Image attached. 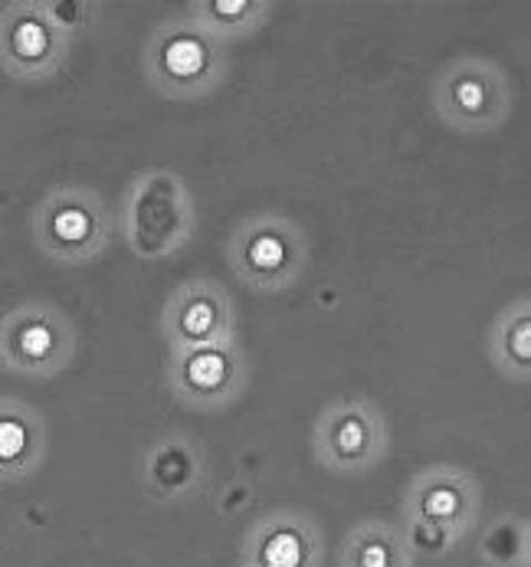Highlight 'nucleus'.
<instances>
[{
	"mask_svg": "<svg viewBox=\"0 0 531 567\" xmlns=\"http://www.w3.org/2000/svg\"><path fill=\"white\" fill-rule=\"evenodd\" d=\"M43 433L27 406L0 404V480H17L37 470Z\"/></svg>",
	"mask_w": 531,
	"mask_h": 567,
	"instance_id": "obj_12",
	"label": "nucleus"
},
{
	"mask_svg": "<svg viewBox=\"0 0 531 567\" xmlns=\"http://www.w3.org/2000/svg\"><path fill=\"white\" fill-rule=\"evenodd\" d=\"M184 13L229 47V43L253 37L269 20L273 3H266V0H194L184 7Z\"/></svg>",
	"mask_w": 531,
	"mask_h": 567,
	"instance_id": "obj_13",
	"label": "nucleus"
},
{
	"mask_svg": "<svg viewBox=\"0 0 531 567\" xmlns=\"http://www.w3.org/2000/svg\"><path fill=\"white\" fill-rule=\"evenodd\" d=\"M142 60L154 92L174 102L207 99L229 73L227 43L187 13L154 27Z\"/></svg>",
	"mask_w": 531,
	"mask_h": 567,
	"instance_id": "obj_1",
	"label": "nucleus"
},
{
	"mask_svg": "<svg viewBox=\"0 0 531 567\" xmlns=\"http://www.w3.org/2000/svg\"><path fill=\"white\" fill-rule=\"evenodd\" d=\"M476 492L462 476H433L417 486V512L427 525L437 528H466L472 518Z\"/></svg>",
	"mask_w": 531,
	"mask_h": 567,
	"instance_id": "obj_15",
	"label": "nucleus"
},
{
	"mask_svg": "<svg viewBox=\"0 0 531 567\" xmlns=\"http://www.w3.org/2000/svg\"><path fill=\"white\" fill-rule=\"evenodd\" d=\"M161 331L171 351L236 341V309L214 279H187L171 292L161 312Z\"/></svg>",
	"mask_w": 531,
	"mask_h": 567,
	"instance_id": "obj_8",
	"label": "nucleus"
},
{
	"mask_svg": "<svg viewBox=\"0 0 531 567\" xmlns=\"http://www.w3.org/2000/svg\"><path fill=\"white\" fill-rule=\"evenodd\" d=\"M73 43L76 33L57 23L47 0H17L0 10V70L10 80H53L67 66Z\"/></svg>",
	"mask_w": 531,
	"mask_h": 567,
	"instance_id": "obj_6",
	"label": "nucleus"
},
{
	"mask_svg": "<svg viewBox=\"0 0 531 567\" xmlns=\"http://www.w3.org/2000/svg\"><path fill=\"white\" fill-rule=\"evenodd\" d=\"M318 542L303 522H276L253 542V567H315Z\"/></svg>",
	"mask_w": 531,
	"mask_h": 567,
	"instance_id": "obj_14",
	"label": "nucleus"
},
{
	"mask_svg": "<svg viewBox=\"0 0 531 567\" xmlns=\"http://www.w3.org/2000/svg\"><path fill=\"white\" fill-rule=\"evenodd\" d=\"M33 246L60 266H89L115 237V220L109 204L92 187H57L50 190L30 217Z\"/></svg>",
	"mask_w": 531,
	"mask_h": 567,
	"instance_id": "obj_3",
	"label": "nucleus"
},
{
	"mask_svg": "<svg viewBox=\"0 0 531 567\" xmlns=\"http://www.w3.org/2000/svg\"><path fill=\"white\" fill-rule=\"evenodd\" d=\"M512 82L486 56H456L433 82V112L459 135L499 132L512 115Z\"/></svg>",
	"mask_w": 531,
	"mask_h": 567,
	"instance_id": "obj_5",
	"label": "nucleus"
},
{
	"mask_svg": "<svg viewBox=\"0 0 531 567\" xmlns=\"http://www.w3.org/2000/svg\"><path fill=\"white\" fill-rule=\"evenodd\" d=\"M197 210L181 174L167 167L142 171L122 200V234L139 259H167L191 244Z\"/></svg>",
	"mask_w": 531,
	"mask_h": 567,
	"instance_id": "obj_2",
	"label": "nucleus"
},
{
	"mask_svg": "<svg viewBox=\"0 0 531 567\" xmlns=\"http://www.w3.org/2000/svg\"><path fill=\"white\" fill-rule=\"evenodd\" d=\"M243 374L246 368H243L236 341L171 351V364H167L174 394L184 404L201 406V410L229 404L243 388Z\"/></svg>",
	"mask_w": 531,
	"mask_h": 567,
	"instance_id": "obj_9",
	"label": "nucleus"
},
{
	"mask_svg": "<svg viewBox=\"0 0 531 567\" xmlns=\"http://www.w3.org/2000/svg\"><path fill=\"white\" fill-rule=\"evenodd\" d=\"M318 460L338 473H358L371 466L380 450V423L375 406L365 401H341L328 406L315 430Z\"/></svg>",
	"mask_w": 531,
	"mask_h": 567,
	"instance_id": "obj_10",
	"label": "nucleus"
},
{
	"mask_svg": "<svg viewBox=\"0 0 531 567\" xmlns=\"http://www.w3.org/2000/svg\"><path fill=\"white\" fill-rule=\"evenodd\" d=\"M345 567H407L400 538L390 528H361L345 548Z\"/></svg>",
	"mask_w": 531,
	"mask_h": 567,
	"instance_id": "obj_16",
	"label": "nucleus"
},
{
	"mask_svg": "<svg viewBox=\"0 0 531 567\" xmlns=\"http://www.w3.org/2000/svg\"><path fill=\"white\" fill-rule=\"evenodd\" d=\"M76 354V324L50 302H27L0 319V364L23 378H57Z\"/></svg>",
	"mask_w": 531,
	"mask_h": 567,
	"instance_id": "obj_7",
	"label": "nucleus"
},
{
	"mask_svg": "<svg viewBox=\"0 0 531 567\" xmlns=\"http://www.w3.org/2000/svg\"><path fill=\"white\" fill-rule=\"evenodd\" d=\"M233 276L263 296L293 289L308 269V237L305 230L283 214L246 217L227 246Z\"/></svg>",
	"mask_w": 531,
	"mask_h": 567,
	"instance_id": "obj_4",
	"label": "nucleus"
},
{
	"mask_svg": "<svg viewBox=\"0 0 531 567\" xmlns=\"http://www.w3.org/2000/svg\"><path fill=\"white\" fill-rule=\"evenodd\" d=\"M486 351L489 361L496 364L499 374H506L509 381L525 384L531 378V306L529 299L512 302L509 309H502V316L489 324V338H486Z\"/></svg>",
	"mask_w": 531,
	"mask_h": 567,
	"instance_id": "obj_11",
	"label": "nucleus"
}]
</instances>
